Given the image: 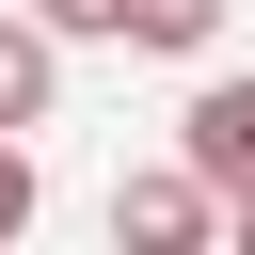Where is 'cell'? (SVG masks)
Here are the masks:
<instances>
[{"label": "cell", "instance_id": "6da1fadb", "mask_svg": "<svg viewBox=\"0 0 255 255\" xmlns=\"http://www.w3.org/2000/svg\"><path fill=\"white\" fill-rule=\"evenodd\" d=\"M207 223H223V191H207L191 159H159V175H128V191H112V239H143V255H191Z\"/></svg>", "mask_w": 255, "mask_h": 255}, {"label": "cell", "instance_id": "7a4b0ae2", "mask_svg": "<svg viewBox=\"0 0 255 255\" xmlns=\"http://www.w3.org/2000/svg\"><path fill=\"white\" fill-rule=\"evenodd\" d=\"M175 159H191V175L239 207V191H255V80H207V96L175 112Z\"/></svg>", "mask_w": 255, "mask_h": 255}, {"label": "cell", "instance_id": "3957f363", "mask_svg": "<svg viewBox=\"0 0 255 255\" xmlns=\"http://www.w3.org/2000/svg\"><path fill=\"white\" fill-rule=\"evenodd\" d=\"M48 96H64V32L0 16V128H48Z\"/></svg>", "mask_w": 255, "mask_h": 255}, {"label": "cell", "instance_id": "277c9868", "mask_svg": "<svg viewBox=\"0 0 255 255\" xmlns=\"http://www.w3.org/2000/svg\"><path fill=\"white\" fill-rule=\"evenodd\" d=\"M223 32V0H128V48H159V64H191Z\"/></svg>", "mask_w": 255, "mask_h": 255}, {"label": "cell", "instance_id": "5b68a950", "mask_svg": "<svg viewBox=\"0 0 255 255\" xmlns=\"http://www.w3.org/2000/svg\"><path fill=\"white\" fill-rule=\"evenodd\" d=\"M32 207H48V191H32V143L0 128V239H32Z\"/></svg>", "mask_w": 255, "mask_h": 255}, {"label": "cell", "instance_id": "8992f818", "mask_svg": "<svg viewBox=\"0 0 255 255\" xmlns=\"http://www.w3.org/2000/svg\"><path fill=\"white\" fill-rule=\"evenodd\" d=\"M32 16H48L64 48H80V32H128V0H32Z\"/></svg>", "mask_w": 255, "mask_h": 255}, {"label": "cell", "instance_id": "52a82bcc", "mask_svg": "<svg viewBox=\"0 0 255 255\" xmlns=\"http://www.w3.org/2000/svg\"><path fill=\"white\" fill-rule=\"evenodd\" d=\"M239 239H255V191H239Z\"/></svg>", "mask_w": 255, "mask_h": 255}]
</instances>
